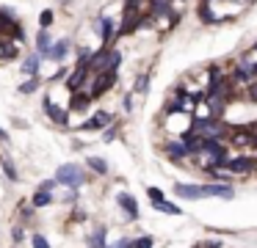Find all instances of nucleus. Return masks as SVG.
Returning <instances> with one entry per match:
<instances>
[{
    "label": "nucleus",
    "instance_id": "1",
    "mask_svg": "<svg viewBox=\"0 0 257 248\" xmlns=\"http://www.w3.org/2000/svg\"><path fill=\"white\" fill-rule=\"evenodd\" d=\"M174 193H177V198H185V201H196V198H232L235 196V190L227 182H210V185H185V182H177Z\"/></svg>",
    "mask_w": 257,
    "mask_h": 248
},
{
    "label": "nucleus",
    "instance_id": "2",
    "mask_svg": "<svg viewBox=\"0 0 257 248\" xmlns=\"http://www.w3.org/2000/svg\"><path fill=\"white\" fill-rule=\"evenodd\" d=\"M56 182L58 185H67L69 190H78L86 182V171L78 168L75 163H64V165H58V171H56Z\"/></svg>",
    "mask_w": 257,
    "mask_h": 248
},
{
    "label": "nucleus",
    "instance_id": "3",
    "mask_svg": "<svg viewBox=\"0 0 257 248\" xmlns=\"http://www.w3.org/2000/svg\"><path fill=\"white\" fill-rule=\"evenodd\" d=\"M122 64V55L116 53V50H100V53H94L89 58V69L91 72H116V66Z\"/></svg>",
    "mask_w": 257,
    "mask_h": 248
},
{
    "label": "nucleus",
    "instance_id": "4",
    "mask_svg": "<svg viewBox=\"0 0 257 248\" xmlns=\"http://www.w3.org/2000/svg\"><path fill=\"white\" fill-rule=\"evenodd\" d=\"M194 132L199 138H205V141H218V138L227 132V127H224L221 121H216V119H196L194 121Z\"/></svg>",
    "mask_w": 257,
    "mask_h": 248
},
{
    "label": "nucleus",
    "instance_id": "5",
    "mask_svg": "<svg viewBox=\"0 0 257 248\" xmlns=\"http://www.w3.org/2000/svg\"><path fill=\"white\" fill-rule=\"evenodd\" d=\"M139 25H141L139 6H136V3H130L127 9H124V22H122V28H119V36H127V33H130V31H136Z\"/></svg>",
    "mask_w": 257,
    "mask_h": 248
},
{
    "label": "nucleus",
    "instance_id": "6",
    "mask_svg": "<svg viewBox=\"0 0 257 248\" xmlns=\"http://www.w3.org/2000/svg\"><path fill=\"white\" fill-rule=\"evenodd\" d=\"M42 108H45V113L50 116V119L56 121V124H61V127H67V124H69V110H61V108H58V105L53 102L50 97H45V102H42Z\"/></svg>",
    "mask_w": 257,
    "mask_h": 248
},
{
    "label": "nucleus",
    "instance_id": "7",
    "mask_svg": "<svg viewBox=\"0 0 257 248\" xmlns=\"http://www.w3.org/2000/svg\"><path fill=\"white\" fill-rule=\"evenodd\" d=\"M113 80H116V75H113V72H102V75L97 77V83L91 86V91H89V99H97V97H102V94H105L108 88L113 86Z\"/></svg>",
    "mask_w": 257,
    "mask_h": 248
},
{
    "label": "nucleus",
    "instance_id": "8",
    "mask_svg": "<svg viewBox=\"0 0 257 248\" xmlns=\"http://www.w3.org/2000/svg\"><path fill=\"white\" fill-rule=\"evenodd\" d=\"M108 121H111V113H108V110H100V113H94L91 119H86L83 124L78 127V130H83V132H97V130H102Z\"/></svg>",
    "mask_w": 257,
    "mask_h": 248
},
{
    "label": "nucleus",
    "instance_id": "9",
    "mask_svg": "<svg viewBox=\"0 0 257 248\" xmlns=\"http://www.w3.org/2000/svg\"><path fill=\"white\" fill-rule=\"evenodd\" d=\"M224 168H227L229 174H249V171L254 168V160L251 157H232V160H227Z\"/></svg>",
    "mask_w": 257,
    "mask_h": 248
},
{
    "label": "nucleus",
    "instance_id": "10",
    "mask_svg": "<svg viewBox=\"0 0 257 248\" xmlns=\"http://www.w3.org/2000/svg\"><path fill=\"white\" fill-rule=\"evenodd\" d=\"M116 204L124 209V212H127V218H133V220L139 218V201H136L130 193H119V196H116Z\"/></svg>",
    "mask_w": 257,
    "mask_h": 248
},
{
    "label": "nucleus",
    "instance_id": "11",
    "mask_svg": "<svg viewBox=\"0 0 257 248\" xmlns=\"http://www.w3.org/2000/svg\"><path fill=\"white\" fill-rule=\"evenodd\" d=\"M240 72H243L246 77H257V47L240 58Z\"/></svg>",
    "mask_w": 257,
    "mask_h": 248
},
{
    "label": "nucleus",
    "instance_id": "12",
    "mask_svg": "<svg viewBox=\"0 0 257 248\" xmlns=\"http://www.w3.org/2000/svg\"><path fill=\"white\" fill-rule=\"evenodd\" d=\"M163 152H166L172 160H185V157H188V149H185V141H169L166 146H163Z\"/></svg>",
    "mask_w": 257,
    "mask_h": 248
},
{
    "label": "nucleus",
    "instance_id": "13",
    "mask_svg": "<svg viewBox=\"0 0 257 248\" xmlns=\"http://www.w3.org/2000/svg\"><path fill=\"white\" fill-rule=\"evenodd\" d=\"M83 83H86V69H83V66H78V69L72 72V77H69V80H67V88H69V91H72V94H78Z\"/></svg>",
    "mask_w": 257,
    "mask_h": 248
},
{
    "label": "nucleus",
    "instance_id": "14",
    "mask_svg": "<svg viewBox=\"0 0 257 248\" xmlns=\"http://www.w3.org/2000/svg\"><path fill=\"white\" fill-rule=\"evenodd\" d=\"M50 47H53V36H50V31H39V36H36V50H39V53H45V58H47Z\"/></svg>",
    "mask_w": 257,
    "mask_h": 248
},
{
    "label": "nucleus",
    "instance_id": "15",
    "mask_svg": "<svg viewBox=\"0 0 257 248\" xmlns=\"http://www.w3.org/2000/svg\"><path fill=\"white\" fill-rule=\"evenodd\" d=\"M0 168H3V174H6V176H9V179H12V182H17V179H20L17 168H14V163H12V160H9V157H6V154H3V152H0Z\"/></svg>",
    "mask_w": 257,
    "mask_h": 248
},
{
    "label": "nucleus",
    "instance_id": "16",
    "mask_svg": "<svg viewBox=\"0 0 257 248\" xmlns=\"http://www.w3.org/2000/svg\"><path fill=\"white\" fill-rule=\"evenodd\" d=\"M152 207H155L158 212H166V215H180V212H183V209H180L177 204L166 201V198H163V201H152Z\"/></svg>",
    "mask_w": 257,
    "mask_h": 248
},
{
    "label": "nucleus",
    "instance_id": "17",
    "mask_svg": "<svg viewBox=\"0 0 257 248\" xmlns=\"http://www.w3.org/2000/svg\"><path fill=\"white\" fill-rule=\"evenodd\" d=\"M67 50H69V42L64 39V42L53 44V47H50V53H47V58H53V61H61L64 55H67Z\"/></svg>",
    "mask_w": 257,
    "mask_h": 248
},
{
    "label": "nucleus",
    "instance_id": "18",
    "mask_svg": "<svg viewBox=\"0 0 257 248\" xmlns=\"http://www.w3.org/2000/svg\"><path fill=\"white\" fill-rule=\"evenodd\" d=\"M86 165H89L94 174H108V171H111V165H108L102 157H89V160H86Z\"/></svg>",
    "mask_w": 257,
    "mask_h": 248
},
{
    "label": "nucleus",
    "instance_id": "19",
    "mask_svg": "<svg viewBox=\"0 0 257 248\" xmlns=\"http://www.w3.org/2000/svg\"><path fill=\"white\" fill-rule=\"evenodd\" d=\"M89 248H105V229H97L89 234Z\"/></svg>",
    "mask_w": 257,
    "mask_h": 248
},
{
    "label": "nucleus",
    "instance_id": "20",
    "mask_svg": "<svg viewBox=\"0 0 257 248\" xmlns=\"http://www.w3.org/2000/svg\"><path fill=\"white\" fill-rule=\"evenodd\" d=\"M39 55H31V58H25L23 61V72L25 75H36V69H39Z\"/></svg>",
    "mask_w": 257,
    "mask_h": 248
},
{
    "label": "nucleus",
    "instance_id": "21",
    "mask_svg": "<svg viewBox=\"0 0 257 248\" xmlns=\"http://www.w3.org/2000/svg\"><path fill=\"white\" fill-rule=\"evenodd\" d=\"M50 201H53L50 190H36L34 193V207H47Z\"/></svg>",
    "mask_w": 257,
    "mask_h": 248
},
{
    "label": "nucleus",
    "instance_id": "22",
    "mask_svg": "<svg viewBox=\"0 0 257 248\" xmlns=\"http://www.w3.org/2000/svg\"><path fill=\"white\" fill-rule=\"evenodd\" d=\"M86 105H89V97L86 94H72V105H69V110H86Z\"/></svg>",
    "mask_w": 257,
    "mask_h": 248
},
{
    "label": "nucleus",
    "instance_id": "23",
    "mask_svg": "<svg viewBox=\"0 0 257 248\" xmlns=\"http://www.w3.org/2000/svg\"><path fill=\"white\" fill-rule=\"evenodd\" d=\"M100 28H102V42L116 39V36H113V25H111V20H108V17H102V20H100Z\"/></svg>",
    "mask_w": 257,
    "mask_h": 248
},
{
    "label": "nucleus",
    "instance_id": "24",
    "mask_svg": "<svg viewBox=\"0 0 257 248\" xmlns=\"http://www.w3.org/2000/svg\"><path fill=\"white\" fill-rule=\"evenodd\" d=\"M36 88H39V77H31V80H25L23 86H20V94H34Z\"/></svg>",
    "mask_w": 257,
    "mask_h": 248
},
{
    "label": "nucleus",
    "instance_id": "25",
    "mask_svg": "<svg viewBox=\"0 0 257 248\" xmlns=\"http://www.w3.org/2000/svg\"><path fill=\"white\" fill-rule=\"evenodd\" d=\"M152 242H155L152 237H139V240H136V242H130L127 248H152Z\"/></svg>",
    "mask_w": 257,
    "mask_h": 248
},
{
    "label": "nucleus",
    "instance_id": "26",
    "mask_svg": "<svg viewBox=\"0 0 257 248\" xmlns=\"http://www.w3.org/2000/svg\"><path fill=\"white\" fill-rule=\"evenodd\" d=\"M50 22H53V14H50V11H42V14H39V25H42V31H47V28H50Z\"/></svg>",
    "mask_w": 257,
    "mask_h": 248
},
{
    "label": "nucleus",
    "instance_id": "27",
    "mask_svg": "<svg viewBox=\"0 0 257 248\" xmlns=\"http://www.w3.org/2000/svg\"><path fill=\"white\" fill-rule=\"evenodd\" d=\"M147 196H150V201H163V190H158V187H147Z\"/></svg>",
    "mask_w": 257,
    "mask_h": 248
},
{
    "label": "nucleus",
    "instance_id": "28",
    "mask_svg": "<svg viewBox=\"0 0 257 248\" xmlns=\"http://www.w3.org/2000/svg\"><path fill=\"white\" fill-rule=\"evenodd\" d=\"M31 242H34V248H50V242H47L42 234H34V237H31Z\"/></svg>",
    "mask_w": 257,
    "mask_h": 248
},
{
    "label": "nucleus",
    "instance_id": "29",
    "mask_svg": "<svg viewBox=\"0 0 257 248\" xmlns=\"http://www.w3.org/2000/svg\"><path fill=\"white\" fill-rule=\"evenodd\" d=\"M56 185H58L56 179H47V182H42V185H39V190H53Z\"/></svg>",
    "mask_w": 257,
    "mask_h": 248
},
{
    "label": "nucleus",
    "instance_id": "30",
    "mask_svg": "<svg viewBox=\"0 0 257 248\" xmlns=\"http://www.w3.org/2000/svg\"><path fill=\"white\" fill-rule=\"evenodd\" d=\"M249 99L257 102V83H249Z\"/></svg>",
    "mask_w": 257,
    "mask_h": 248
},
{
    "label": "nucleus",
    "instance_id": "31",
    "mask_svg": "<svg viewBox=\"0 0 257 248\" xmlns=\"http://www.w3.org/2000/svg\"><path fill=\"white\" fill-rule=\"evenodd\" d=\"M147 80H150V77H141V80H139V86H136V91H144V88H147Z\"/></svg>",
    "mask_w": 257,
    "mask_h": 248
},
{
    "label": "nucleus",
    "instance_id": "32",
    "mask_svg": "<svg viewBox=\"0 0 257 248\" xmlns=\"http://www.w3.org/2000/svg\"><path fill=\"white\" fill-rule=\"evenodd\" d=\"M249 132H251V135H254V138H257V121H254V124H251V127H249Z\"/></svg>",
    "mask_w": 257,
    "mask_h": 248
},
{
    "label": "nucleus",
    "instance_id": "33",
    "mask_svg": "<svg viewBox=\"0 0 257 248\" xmlns=\"http://www.w3.org/2000/svg\"><path fill=\"white\" fill-rule=\"evenodd\" d=\"M0 141H3V143L9 141V135H6V132H3V130H0Z\"/></svg>",
    "mask_w": 257,
    "mask_h": 248
}]
</instances>
